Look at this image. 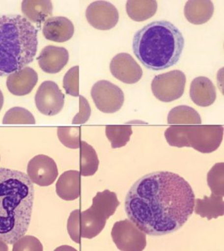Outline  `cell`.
<instances>
[{"label": "cell", "instance_id": "1", "mask_svg": "<svg viewBox=\"0 0 224 251\" xmlns=\"http://www.w3.org/2000/svg\"><path fill=\"white\" fill-rule=\"evenodd\" d=\"M195 195L179 175L156 172L141 177L127 194V216L139 229L151 236L179 230L193 214Z\"/></svg>", "mask_w": 224, "mask_h": 251}, {"label": "cell", "instance_id": "2", "mask_svg": "<svg viewBox=\"0 0 224 251\" xmlns=\"http://www.w3.org/2000/svg\"><path fill=\"white\" fill-rule=\"evenodd\" d=\"M34 187L28 175L0 168V239L14 244L28 231Z\"/></svg>", "mask_w": 224, "mask_h": 251}, {"label": "cell", "instance_id": "3", "mask_svg": "<svg viewBox=\"0 0 224 251\" xmlns=\"http://www.w3.org/2000/svg\"><path fill=\"white\" fill-rule=\"evenodd\" d=\"M185 47L180 30L168 21L149 23L135 33V55L147 69L162 71L179 62Z\"/></svg>", "mask_w": 224, "mask_h": 251}, {"label": "cell", "instance_id": "4", "mask_svg": "<svg viewBox=\"0 0 224 251\" xmlns=\"http://www.w3.org/2000/svg\"><path fill=\"white\" fill-rule=\"evenodd\" d=\"M37 45V30L27 19L0 15V76L32 62Z\"/></svg>", "mask_w": 224, "mask_h": 251}, {"label": "cell", "instance_id": "5", "mask_svg": "<svg viewBox=\"0 0 224 251\" xmlns=\"http://www.w3.org/2000/svg\"><path fill=\"white\" fill-rule=\"evenodd\" d=\"M117 195L105 190L98 192L92 200L88 209L80 212V226L81 237L92 239L105 228L107 221L115 214L119 206Z\"/></svg>", "mask_w": 224, "mask_h": 251}, {"label": "cell", "instance_id": "6", "mask_svg": "<svg viewBox=\"0 0 224 251\" xmlns=\"http://www.w3.org/2000/svg\"><path fill=\"white\" fill-rule=\"evenodd\" d=\"M223 137V126H187L186 147L200 153H212L221 146Z\"/></svg>", "mask_w": 224, "mask_h": 251}, {"label": "cell", "instance_id": "7", "mask_svg": "<svg viewBox=\"0 0 224 251\" xmlns=\"http://www.w3.org/2000/svg\"><path fill=\"white\" fill-rule=\"evenodd\" d=\"M187 77L183 72L174 70L154 77L151 90L155 98L164 102H170L182 97Z\"/></svg>", "mask_w": 224, "mask_h": 251}, {"label": "cell", "instance_id": "8", "mask_svg": "<svg viewBox=\"0 0 224 251\" xmlns=\"http://www.w3.org/2000/svg\"><path fill=\"white\" fill-rule=\"evenodd\" d=\"M111 235L114 243L122 251H141L146 246V235L131 220L114 224Z\"/></svg>", "mask_w": 224, "mask_h": 251}, {"label": "cell", "instance_id": "9", "mask_svg": "<svg viewBox=\"0 0 224 251\" xmlns=\"http://www.w3.org/2000/svg\"><path fill=\"white\" fill-rule=\"evenodd\" d=\"M91 96L97 108L105 113L119 111L124 102L122 90L107 80H101L93 85Z\"/></svg>", "mask_w": 224, "mask_h": 251}, {"label": "cell", "instance_id": "10", "mask_svg": "<svg viewBox=\"0 0 224 251\" xmlns=\"http://www.w3.org/2000/svg\"><path fill=\"white\" fill-rule=\"evenodd\" d=\"M64 95L58 86L52 81L43 82L35 98L38 110L46 116H55L60 113L64 105Z\"/></svg>", "mask_w": 224, "mask_h": 251}, {"label": "cell", "instance_id": "11", "mask_svg": "<svg viewBox=\"0 0 224 251\" xmlns=\"http://www.w3.org/2000/svg\"><path fill=\"white\" fill-rule=\"evenodd\" d=\"M86 18L92 26L99 30H109L117 25L119 14L110 2L96 1L90 3L86 10Z\"/></svg>", "mask_w": 224, "mask_h": 251}, {"label": "cell", "instance_id": "12", "mask_svg": "<svg viewBox=\"0 0 224 251\" xmlns=\"http://www.w3.org/2000/svg\"><path fill=\"white\" fill-rule=\"evenodd\" d=\"M27 174L31 182L41 187L53 184L58 175L56 162L45 155H38L29 161Z\"/></svg>", "mask_w": 224, "mask_h": 251}, {"label": "cell", "instance_id": "13", "mask_svg": "<svg viewBox=\"0 0 224 251\" xmlns=\"http://www.w3.org/2000/svg\"><path fill=\"white\" fill-rule=\"evenodd\" d=\"M110 70L114 77L126 84H135L140 81L143 71L130 54L121 52L112 59Z\"/></svg>", "mask_w": 224, "mask_h": 251}, {"label": "cell", "instance_id": "14", "mask_svg": "<svg viewBox=\"0 0 224 251\" xmlns=\"http://www.w3.org/2000/svg\"><path fill=\"white\" fill-rule=\"evenodd\" d=\"M37 81L38 75L34 69L25 67L8 75L7 86L14 96H24L32 91Z\"/></svg>", "mask_w": 224, "mask_h": 251}, {"label": "cell", "instance_id": "15", "mask_svg": "<svg viewBox=\"0 0 224 251\" xmlns=\"http://www.w3.org/2000/svg\"><path fill=\"white\" fill-rule=\"evenodd\" d=\"M69 52L65 48L48 46L41 50L37 58L39 67L48 74H56L68 63Z\"/></svg>", "mask_w": 224, "mask_h": 251}, {"label": "cell", "instance_id": "16", "mask_svg": "<svg viewBox=\"0 0 224 251\" xmlns=\"http://www.w3.org/2000/svg\"><path fill=\"white\" fill-rule=\"evenodd\" d=\"M75 33V26L69 19L62 16L48 18L44 23L42 33L46 39L56 42L70 40Z\"/></svg>", "mask_w": 224, "mask_h": 251}, {"label": "cell", "instance_id": "17", "mask_svg": "<svg viewBox=\"0 0 224 251\" xmlns=\"http://www.w3.org/2000/svg\"><path fill=\"white\" fill-rule=\"evenodd\" d=\"M190 96L198 106L208 107L216 100V88L208 77H197L190 85Z\"/></svg>", "mask_w": 224, "mask_h": 251}, {"label": "cell", "instance_id": "18", "mask_svg": "<svg viewBox=\"0 0 224 251\" xmlns=\"http://www.w3.org/2000/svg\"><path fill=\"white\" fill-rule=\"evenodd\" d=\"M57 195L65 201H73L81 195V175L78 171L70 170L59 177L56 184Z\"/></svg>", "mask_w": 224, "mask_h": 251}, {"label": "cell", "instance_id": "19", "mask_svg": "<svg viewBox=\"0 0 224 251\" xmlns=\"http://www.w3.org/2000/svg\"><path fill=\"white\" fill-rule=\"evenodd\" d=\"M213 12L214 5L210 0H190L184 9L186 19L196 25L208 22L212 18Z\"/></svg>", "mask_w": 224, "mask_h": 251}, {"label": "cell", "instance_id": "20", "mask_svg": "<svg viewBox=\"0 0 224 251\" xmlns=\"http://www.w3.org/2000/svg\"><path fill=\"white\" fill-rule=\"evenodd\" d=\"M195 212L202 218L210 221L224 214V202L223 196L211 194L210 197L204 196L203 199L195 200Z\"/></svg>", "mask_w": 224, "mask_h": 251}, {"label": "cell", "instance_id": "21", "mask_svg": "<svg viewBox=\"0 0 224 251\" xmlns=\"http://www.w3.org/2000/svg\"><path fill=\"white\" fill-rule=\"evenodd\" d=\"M21 10L32 22L41 23L52 16L53 5L49 0H25L21 4Z\"/></svg>", "mask_w": 224, "mask_h": 251}, {"label": "cell", "instance_id": "22", "mask_svg": "<svg viewBox=\"0 0 224 251\" xmlns=\"http://www.w3.org/2000/svg\"><path fill=\"white\" fill-rule=\"evenodd\" d=\"M126 9L132 20L141 22L155 15L158 3L155 0H129L126 3Z\"/></svg>", "mask_w": 224, "mask_h": 251}, {"label": "cell", "instance_id": "23", "mask_svg": "<svg viewBox=\"0 0 224 251\" xmlns=\"http://www.w3.org/2000/svg\"><path fill=\"white\" fill-rule=\"evenodd\" d=\"M79 149L80 175L84 176H92L98 170V154L91 145L84 141H81Z\"/></svg>", "mask_w": 224, "mask_h": 251}, {"label": "cell", "instance_id": "24", "mask_svg": "<svg viewBox=\"0 0 224 251\" xmlns=\"http://www.w3.org/2000/svg\"><path fill=\"white\" fill-rule=\"evenodd\" d=\"M168 122L173 125H199L201 117L193 107L181 105L174 107L169 112Z\"/></svg>", "mask_w": 224, "mask_h": 251}, {"label": "cell", "instance_id": "25", "mask_svg": "<svg viewBox=\"0 0 224 251\" xmlns=\"http://www.w3.org/2000/svg\"><path fill=\"white\" fill-rule=\"evenodd\" d=\"M106 136L111 141L112 149L126 146L133 134L132 126H106Z\"/></svg>", "mask_w": 224, "mask_h": 251}, {"label": "cell", "instance_id": "26", "mask_svg": "<svg viewBox=\"0 0 224 251\" xmlns=\"http://www.w3.org/2000/svg\"><path fill=\"white\" fill-rule=\"evenodd\" d=\"M207 181L211 192L215 195L224 197V163L220 162L211 169L207 176Z\"/></svg>", "mask_w": 224, "mask_h": 251}, {"label": "cell", "instance_id": "27", "mask_svg": "<svg viewBox=\"0 0 224 251\" xmlns=\"http://www.w3.org/2000/svg\"><path fill=\"white\" fill-rule=\"evenodd\" d=\"M32 114L23 107H15L5 113L3 119V124H35Z\"/></svg>", "mask_w": 224, "mask_h": 251}, {"label": "cell", "instance_id": "28", "mask_svg": "<svg viewBox=\"0 0 224 251\" xmlns=\"http://www.w3.org/2000/svg\"><path fill=\"white\" fill-rule=\"evenodd\" d=\"M57 135L65 147L71 149H79L81 143V128L58 127Z\"/></svg>", "mask_w": 224, "mask_h": 251}, {"label": "cell", "instance_id": "29", "mask_svg": "<svg viewBox=\"0 0 224 251\" xmlns=\"http://www.w3.org/2000/svg\"><path fill=\"white\" fill-rule=\"evenodd\" d=\"M63 88L67 94L73 97L79 95V66L72 67L63 77Z\"/></svg>", "mask_w": 224, "mask_h": 251}, {"label": "cell", "instance_id": "30", "mask_svg": "<svg viewBox=\"0 0 224 251\" xmlns=\"http://www.w3.org/2000/svg\"><path fill=\"white\" fill-rule=\"evenodd\" d=\"M13 251H42L43 246L37 238L33 236H23L14 244Z\"/></svg>", "mask_w": 224, "mask_h": 251}, {"label": "cell", "instance_id": "31", "mask_svg": "<svg viewBox=\"0 0 224 251\" xmlns=\"http://www.w3.org/2000/svg\"><path fill=\"white\" fill-rule=\"evenodd\" d=\"M81 210L73 211L67 221V231L69 236L77 244H81V233H80V214Z\"/></svg>", "mask_w": 224, "mask_h": 251}, {"label": "cell", "instance_id": "32", "mask_svg": "<svg viewBox=\"0 0 224 251\" xmlns=\"http://www.w3.org/2000/svg\"><path fill=\"white\" fill-rule=\"evenodd\" d=\"M80 97V111L73 119V124L78 125V124H84L88 121L91 115V108L87 100L84 96Z\"/></svg>", "mask_w": 224, "mask_h": 251}, {"label": "cell", "instance_id": "33", "mask_svg": "<svg viewBox=\"0 0 224 251\" xmlns=\"http://www.w3.org/2000/svg\"><path fill=\"white\" fill-rule=\"evenodd\" d=\"M8 248L6 242L0 239V251H7Z\"/></svg>", "mask_w": 224, "mask_h": 251}, {"label": "cell", "instance_id": "34", "mask_svg": "<svg viewBox=\"0 0 224 251\" xmlns=\"http://www.w3.org/2000/svg\"><path fill=\"white\" fill-rule=\"evenodd\" d=\"M4 103V97L3 93L0 90V111L1 110L2 107H3Z\"/></svg>", "mask_w": 224, "mask_h": 251}]
</instances>
